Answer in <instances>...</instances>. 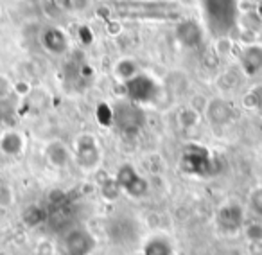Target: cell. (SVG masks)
I'll return each mask as SVG.
<instances>
[{"instance_id": "9c48e42d", "label": "cell", "mask_w": 262, "mask_h": 255, "mask_svg": "<svg viewBox=\"0 0 262 255\" xmlns=\"http://www.w3.org/2000/svg\"><path fill=\"white\" fill-rule=\"evenodd\" d=\"M43 157L47 164L54 169H67L74 162V153L63 140H49L43 146Z\"/></svg>"}, {"instance_id": "5b68a950", "label": "cell", "mask_w": 262, "mask_h": 255, "mask_svg": "<svg viewBox=\"0 0 262 255\" xmlns=\"http://www.w3.org/2000/svg\"><path fill=\"white\" fill-rule=\"evenodd\" d=\"M95 248V237L83 226H72L63 236L65 255H90Z\"/></svg>"}, {"instance_id": "277c9868", "label": "cell", "mask_w": 262, "mask_h": 255, "mask_svg": "<svg viewBox=\"0 0 262 255\" xmlns=\"http://www.w3.org/2000/svg\"><path fill=\"white\" fill-rule=\"evenodd\" d=\"M113 180L117 182V185H119V189L122 190V193H126L127 196H131V198H135V200L144 198L147 194V190H149L147 180L131 164L120 165Z\"/></svg>"}, {"instance_id": "d6986e66", "label": "cell", "mask_w": 262, "mask_h": 255, "mask_svg": "<svg viewBox=\"0 0 262 255\" xmlns=\"http://www.w3.org/2000/svg\"><path fill=\"white\" fill-rule=\"evenodd\" d=\"M16 200V194H15V189L9 182L0 178V207L2 208H9L13 207Z\"/></svg>"}, {"instance_id": "44dd1931", "label": "cell", "mask_w": 262, "mask_h": 255, "mask_svg": "<svg viewBox=\"0 0 262 255\" xmlns=\"http://www.w3.org/2000/svg\"><path fill=\"white\" fill-rule=\"evenodd\" d=\"M253 11L257 13V15H258V16H260V18H262V2H258V4L255 6V9H253Z\"/></svg>"}, {"instance_id": "4fadbf2b", "label": "cell", "mask_w": 262, "mask_h": 255, "mask_svg": "<svg viewBox=\"0 0 262 255\" xmlns=\"http://www.w3.org/2000/svg\"><path fill=\"white\" fill-rule=\"evenodd\" d=\"M139 74H140L139 63L131 58H120L119 61L115 63V67H113V76H115V79H119L120 83H124V84L133 79V77H137Z\"/></svg>"}, {"instance_id": "52a82bcc", "label": "cell", "mask_w": 262, "mask_h": 255, "mask_svg": "<svg viewBox=\"0 0 262 255\" xmlns=\"http://www.w3.org/2000/svg\"><path fill=\"white\" fill-rule=\"evenodd\" d=\"M126 88H127V97H129V101L135 102V104H144V102L153 101L157 97V90H158L157 83L142 72L137 77H133L131 81H127Z\"/></svg>"}, {"instance_id": "e0dca14e", "label": "cell", "mask_w": 262, "mask_h": 255, "mask_svg": "<svg viewBox=\"0 0 262 255\" xmlns=\"http://www.w3.org/2000/svg\"><path fill=\"white\" fill-rule=\"evenodd\" d=\"M22 218L27 226H40L41 223H45V219H47V212L41 207H38V205H33V207H27L26 210H24Z\"/></svg>"}, {"instance_id": "30bf717a", "label": "cell", "mask_w": 262, "mask_h": 255, "mask_svg": "<svg viewBox=\"0 0 262 255\" xmlns=\"http://www.w3.org/2000/svg\"><path fill=\"white\" fill-rule=\"evenodd\" d=\"M40 41L41 47L49 52V54H65L69 51L70 40L67 36V33L63 29H58V27H47V29L41 31L40 34Z\"/></svg>"}, {"instance_id": "6da1fadb", "label": "cell", "mask_w": 262, "mask_h": 255, "mask_svg": "<svg viewBox=\"0 0 262 255\" xmlns=\"http://www.w3.org/2000/svg\"><path fill=\"white\" fill-rule=\"evenodd\" d=\"M215 228L221 233L232 236V233L243 232L244 225L248 223L246 219V205H243L237 200H228L217 207L214 214Z\"/></svg>"}, {"instance_id": "ffe728a7", "label": "cell", "mask_w": 262, "mask_h": 255, "mask_svg": "<svg viewBox=\"0 0 262 255\" xmlns=\"http://www.w3.org/2000/svg\"><path fill=\"white\" fill-rule=\"evenodd\" d=\"M11 92H13V83L9 81L8 76L0 74V101L8 99L11 95Z\"/></svg>"}, {"instance_id": "ba28073f", "label": "cell", "mask_w": 262, "mask_h": 255, "mask_svg": "<svg viewBox=\"0 0 262 255\" xmlns=\"http://www.w3.org/2000/svg\"><path fill=\"white\" fill-rule=\"evenodd\" d=\"M203 115L212 126L223 128L232 122L233 119V106L223 97H212L207 101L203 110Z\"/></svg>"}, {"instance_id": "5bb4252c", "label": "cell", "mask_w": 262, "mask_h": 255, "mask_svg": "<svg viewBox=\"0 0 262 255\" xmlns=\"http://www.w3.org/2000/svg\"><path fill=\"white\" fill-rule=\"evenodd\" d=\"M144 255H174V246L165 237H153L142 246Z\"/></svg>"}, {"instance_id": "2e32d148", "label": "cell", "mask_w": 262, "mask_h": 255, "mask_svg": "<svg viewBox=\"0 0 262 255\" xmlns=\"http://www.w3.org/2000/svg\"><path fill=\"white\" fill-rule=\"evenodd\" d=\"M201 120V112H198L192 106H185L183 110H180L178 113V122L182 128L189 130V128H196Z\"/></svg>"}, {"instance_id": "3957f363", "label": "cell", "mask_w": 262, "mask_h": 255, "mask_svg": "<svg viewBox=\"0 0 262 255\" xmlns=\"http://www.w3.org/2000/svg\"><path fill=\"white\" fill-rule=\"evenodd\" d=\"M74 162L83 171H95L102 162V147L97 137L92 133H81L74 142Z\"/></svg>"}, {"instance_id": "7a4b0ae2", "label": "cell", "mask_w": 262, "mask_h": 255, "mask_svg": "<svg viewBox=\"0 0 262 255\" xmlns=\"http://www.w3.org/2000/svg\"><path fill=\"white\" fill-rule=\"evenodd\" d=\"M113 124L120 133L131 137L137 135L144 128L146 115L140 104H135L133 101H119L113 108Z\"/></svg>"}, {"instance_id": "8fae6325", "label": "cell", "mask_w": 262, "mask_h": 255, "mask_svg": "<svg viewBox=\"0 0 262 255\" xmlns=\"http://www.w3.org/2000/svg\"><path fill=\"white\" fill-rule=\"evenodd\" d=\"M26 150V137L18 130H4L0 133V153L8 158H16Z\"/></svg>"}, {"instance_id": "7c38bea8", "label": "cell", "mask_w": 262, "mask_h": 255, "mask_svg": "<svg viewBox=\"0 0 262 255\" xmlns=\"http://www.w3.org/2000/svg\"><path fill=\"white\" fill-rule=\"evenodd\" d=\"M239 63L246 76H257L258 72H262V45H246L239 54Z\"/></svg>"}, {"instance_id": "8992f818", "label": "cell", "mask_w": 262, "mask_h": 255, "mask_svg": "<svg viewBox=\"0 0 262 255\" xmlns=\"http://www.w3.org/2000/svg\"><path fill=\"white\" fill-rule=\"evenodd\" d=\"M212 158L205 147L190 146L182 155V169L187 175L192 176H207L212 171Z\"/></svg>"}, {"instance_id": "7402d4cb", "label": "cell", "mask_w": 262, "mask_h": 255, "mask_svg": "<svg viewBox=\"0 0 262 255\" xmlns=\"http://www.w3.org/2000/svg\"><path fill=\"white\" fill-rule=\"evenodd\" d=\"M135 255H144V253H142V250H140V251H139V253H135Z\"/></svg>"}, {"instance_id": "ac0fdd59", "label": "cell", "mask_w": 262, "mask_h": 255, "mask_svg": "<svg viewBox=\"0 0 262 255\" xmlns=\"http://www.w3.org/2000/svg\"><path fill=\"white\" fill-rule=\"evenodd\" d=\"M244 237L250 244H262V219L248 221L243 228Z\"/></svg>"}, {"instance_id": "9a60e30c", "label": "cell", "mask_w": 262, "mask_h": 255, "mask_svg": "<svg viewBox=\"0 0 262 255\" xmlns=\"http://www.w3.org/2000/svg\"><path fill=\"white\" fill-rule=\"evenodd\" d=\"M246 210L250 212L255 219H262V183L255 185L253 189L248 193Z\"/></svg>"}]
</instances>
